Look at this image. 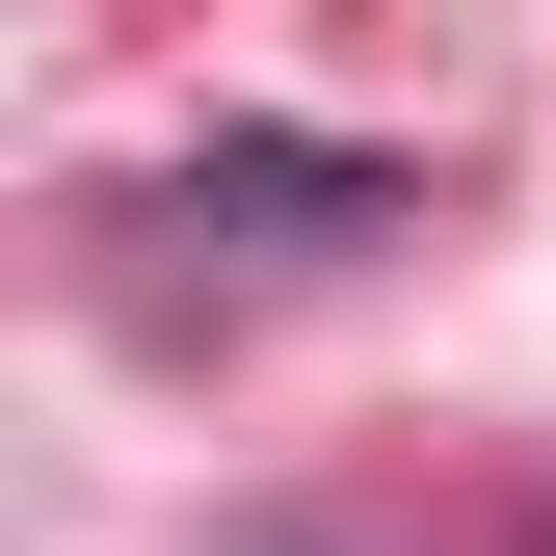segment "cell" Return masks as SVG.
Returning a JSON list of instances; mask_svg holds the SVG:
<instances>
[{
	"instance_id": "obj_1",
	"label": "cell",
	"mask_w": 556,
	"mask_h": 556,
	"mask_svg": "<svg viewBox=\"0 0 556 556\" xmlns=\"http://www.w3.org/2000/svg\"><path fill=\"white\" fill-rule=\"evenodd\" d=\"M160 213L213 239V265H318V239H371V213H397V160H344V132H213Z\"/></svg>"
}]
</instances>
